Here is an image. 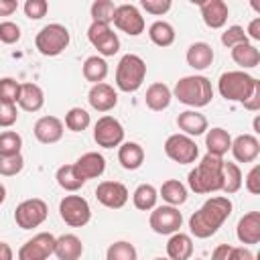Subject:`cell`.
<instances>
[{
	"instance_id": "cell-1",
	"label": "cell",
	"mask_w": 260,
	"mask_h": 260,
	"mask_svg": "<svg viewBox=\"0 0 260 260\" xmlns=\"http://www.w3.org/2000/svg\"><path fill=\"white\" fill-rule=\"evenodd\" d=\"M217 91L228 102H238L250 112L260 110V81L246 71H225L217 79Z\"/></svg>"
},
{
	"instance_id": "cell-2",
	"label": "cell",
	"mask_w": 260,
	"mask_h": 260,
	"mask_svg": "<svg viewBox=\"0 0 260 260\" xmlns=\"http://www.w3.org/2000/svg\"><path fill=\"white\" fill-rule=\"evenodd\" d=\"M232 209H234V205H232L230 197H225V195L209 197L189 217V232H191V236H195L199 240L211 238L223 225V221L232 215Z\"/></svg>"
},
{
	"instance_id": "cell-3",
	"label": "cell",
	"mask_w": 260,
	"mask_h": 260,
	"mask_svg": "<svg viewBox=\"0 0 260 260\" xmlns=\"http://www.w3.org/2000/svg\"><path fill=\"white\" fill-rule=\"evenodd\" d=\"M187 183H189V189L197 195L221 191L223 189V158L205 154L195 165V169L189 171Z\"/></svg>"
},
{
	"instance_id": "cell-4",
	"label": "cell",
	"mask_w": 260,
	"mask_h": 260,
	"mask_svg": "<svg viewBox=\"0 0 260 260\" xmlns=\"http://www.w3.org/2000/svg\"><path fill=\"white\" fill-rule=\"evenodd\" d=\"M173 95L191 108H203L213 100L211 81L205 75H185L175 83Z\"/></svg>"
},
{
	"instance_id": "cell-5",
	"label": "cell",
	"mask_w": 260,
	"mask_h": 260,
	"mask_svg": "<svg viewBox=\"0 0 260 260\" xmlns=\"http://www.w3.org/2000/svg\"><path fill=\"white\" fill-rule=\"evenodd\" d=\"M146 79V63L140 55L126 53L116 67V87L124 93H134Z\"/></svg>"
},
{
	"instance_id": "cell-6",
	"label": "cell",
	"mask_w": 260,
	"mask_h": 260,
	"mask_svg": "<svg viewBox=\"0 0 260 260\" xmlns=\"http://www.w3.org/2000/svg\"><path fill=\"white\" fill-rule=\"evenodd\" d=\"M69 41H71V35L67 30V26H63L59 22H51V24H45L37 32L35 47L45 57H57L69 47Z\"/></svg>"
},
{
	"instance_id": "cell-7",
	"label": "cell",
	"mask_w": 260,
	"mask_h": 260,
	"mask_svg": "<svg viewBox=\"0 0 260 260\" xmlns=\"http://www.w3.org/2000/svg\"><path fill=\"white\" fill-rule=\"evenodd\" d=\"M61 219L71 228H83L91 219V207L81 195H65L59 203Z\"/></svg>"
},
{
	"instance_id": "cell-8",
	"label": "cell",
	"mask_w": 260,
	"mask_h": 260,
	"mask_svg": "<svg viewBox=\"0 0 260 260\" xmlns=\"http://www.w3.org/2000/svg\"><path fill=\"white\" fill-rule=\"evenodd\" d=\"M165 154L179 162V165H191L199 158V146L193 138L185 136V134H171L167 140H165Z\"/></svg>"
},
{
	"instance_id": "cell-9",
	"label": "cell",
	"mask_w": 260,
	"mask_h": 260,
	"mask_svg": "<svg viewBox=\"0 0 260 260\" xmlns=\"http://www.w3.org/2000/svg\"><path fill=\"white\" fill-rule=\"evenodd\" d=\"M47 215H49V205L43 199L32 197L16 205L14 221L20 230H32V228H39L47 219Z\"/></svg>"
},
{
	"instance_id": "cell-10",
	"label": "cell",
	"mask_w": 260,
	"mask_h": 260,
	"mask_svg": "<svg viewBox=\"0 0 260 260\" xmlns=\"http://www.w3.org/2000/svg\"><path fill=\"white\" fill-rule=\"evenodd\" d=\"M148 223H150V230L154 234H160V236H173L177 232H181V225H183V215L177 207L173 205H158L150 211V217H148Z\"/></svg>"
},
{
	"instance_id": "cell-11",
	"label": "cell",
	"mask_w": 260,
	"mask_h": 260,
	"mask_svg": "<svg viewBox=\"0 0 260 260\" xmlns=\"http://www.w3.org/2000/svg\"><path fill=\"white\" fill-rule=\"evenodd\" d=\"M55 236L51 232H39L26 240L16 254V260H47L55 250Z\"/></svg>"
},
{
	"instance_id": "cell-12",
	"label": "cell",
	"mask_w": 260,
	"mask_h": 260,
	"mask_svg": "<svg viewBox=\"0 0 260 260\" xmlns=\"http://www.w3.org/2000/svg\"><path fill=\"white\" fill-rule=\"evenodd\" d=\"M87 41L98 49L100 57H112L120 51V39L110 24L91 22L87 28Z\"/></svg>"
},
{
	"instance_id": "cell-13",
	"label": "cell",
	"mask_w": 260,
	"mask_h": 260,
	"mask_svg": "<svg viewBox=\"0 0 260 260\" xmlns=\"http://www.w3.org/2000/svg\"><path fill=\"white\" fill-rule=\"evenodd\" d=\"M93 140L102 148H114L124 142V126L114 116H102L93 124Z\"/></svg>"
},
{
	"instance_id": "cell-14",
	"label": "cell",
	"mask_w": 260,
	"mask_h": 260,
	"mask_svg": "<svg viewBox=\"0 0 260 260\" xmlns=\"http://www.w3.org/2000/svg\"><path fill=\"white\" fill-rule=\"evenodd\" d=\"M114 26L128 37H138L144 32V16L134 4H118L114 12Z\"/></svg>"
},
{
	"instance_id": "cell-15",
	"label": "cell",
	"mask_w": 260,
	"mask_h": 260,
	"mask_svg": "<svg viewBox=\"0 0 260 260\" xmlns=\"http://www.w3.org/2000/svg\"><path fill=\"white\" fill-rule=\"evenodd\" d=\"M95 197L108 209H122L128 203V189L120 181H102L95 187Z\"/></svg>"
},
{
	"instance_id": "cell-16",
	"label": "cell",
	"mask_w": 260,
	"mask_h": 260,
	"mask_svg": "<svg viewBox=\"0 0 260 260\" xmlns=\"http://www.w3.org/2000/svg\"><path fill=\"white\" fill-rule=\"evenodd\" d=\"M63 130H65V124L57 116H41L35 122V126H32L35 138L41 144H55V142H59L63 138Z\"/></svg>"
},
{
	"instance_id": "cell-17",
	"label": "cell",
	"mask_w": 260,
	"mask_h": 260,
	"mask_svg": "<svg viewBox=\"0 0 260 260\" xmlns=\"http://www.w3.org/2000/svg\"><path fill=\"white\" fill-rule=\"evenodd\" d=\"M73 169H75L77 177L85 183V181H89V179H98V177L104 175V171H106V158H104V154L91 150V152L81 154V156L73 162Z\"/></svg>"
},
{
	"instance_id": "cell-18",
	"label": "cell",
	"mask_w": 260,
	"mask_h": 260,
	"mask_svg": "<svg viewBox=\"0 0 260 260\" xmlns=\"http://www.w3.org/2000/svg\"><path fill=\"white\" fill-rule=\"evenodd\" d=\"M87 102L95 112H110L118 106V91L110 83H95L87 93Z\"/></svg>"
},
{
	"instance_id": "cell-19",
	"label": "cell",
	"mask_w": 260,
	"mask_h": 260,
	"mask_svg": "<svg viewBox=\"0 0 260 260\" xmlns=\"http://www.w3.org/2000/svg\"><path fill=\"white\" fill-rule=\"evenodd\" d=\"M197 4H199V12H201L203 22L209 28H221L228 22L230 8L223 0H201Z\"/></svg>"
},
{
	"instance_id": "cell-20",
	"label": "cell",
	"mask_w": 260,
	"mask_h": 260,
	"mask_svg": "<svg viewBox=\"0 0 260 260\" xmlns=\"http://www.w3.org/2000/svg\"><path fill=\"white\" fill-rule=\"evenodd\" d=\"M230 150L238 162H254L260 154V140L254 134H240L232 140Z\"/></svg>"
},
{
	"instance_id": "cell-21",
	"label": "cell",
	"mask_w": 260,
	"mask_h": 260,
	"mask_svg": "<svg viewBox=\"0 0 260 260\" xmlns=\"http://www.w3.org/2000/svg\"><path fill=\"white\" fill-rule=\"evenodd\" d=\"M177 126L181 130V134H185L189 138L201 136V134H205L209 130L207 118L201 112H197V110H185V112H181L177 116Z\"/></svg>"
},
{
	"instance_id": "cell-22",
	"label": "cell",
	"mask_w": 260,
	"mask_h": 260,
	"mask_svg": "<svg viewBox=\"0 0 260 260\" xmlns=\"http://www.w3.org/2000/svg\"><path fill=\"white\" fill-rule=\"evenodd\" d=\"M236 236L242 244H258L260 242V211H248L240 217L236 225Z\"/></svg>"
},
{
	"instance_id": "cell-23",
	"label": "cell",
	"mask_w": 260,
	"mask_h": 260,
	"mask_svg": "<svg viewBox=\"0 0 260 260\" xmlns=\"http://www.w3.org/2000/svg\"><path fill=\"white\" fill-rule=\"evenodd\" d=\"M213 57H215V53H213L211 45H209V43H203V41L193 43V45L187 49V55H185L187 65L193 67L195 71H203V69L211 67Z\"/></svg>"
},
{
	"instance_id": "cell-24",
	"label": "cell",
	"mask_w": 260,
	"mask_h": 260,
	"mask_svg": "<svg viewBox=\"0 0 260 260\" xmlns=\"http://www.w3.org/2000/svg\"><path fill=\"white\" fill-rule=\"evenodd\" d=\"M53 254L57 260H79L83 254V244L75 234H63L55 240Z\"/></svg>"
},
{
	"instance_id": "cell-25",
	"label": "cell",
	"mask_w": 260,
	"mask_h": 260,
	"mask_svg": "<svg viewBox=\"0 0 260 260\" xmlns=\"http://www.w3.org/2000/svg\"><path fill=\"white\" fill-rule=\"evenodd\" d=\"M171 100H173V91L167 83L162 81H156V83H150L148 89H146V95H144V102L146 106L152 110V112H162L171 106Z\"/></svg>"
},
{
	"instance_id": "cell-26",
	"label": "cell",
	"mask_w": 260,
	"mask_h": 260,
	"mask_svg": "<svg viewBox=\"0 0 260 260\" xmlns=\"http://www.w3.org/2000/svg\"><path fill=\"white\" fill-rule=\"evenodd\" d=\"M193 256V238L189 234L177 232L167 242V258L169 260H189Z\"/></svg>"
},
{
	"instance_id": "cell-27",
	"label": "cell",
	"mask_w": 260,
	"mask_h": 260,
	"mask_svg": "<svg viewBox=\"0 0 260 260\" xmlns=\"http://www.w3.org/2000/svg\"><path fill=\"white\" fill-rule=\"evenodd\" d=\"M205 146H207V154L223 158V154H228V150L232 146V136L228 130H223L219 126L211 128L205 132Z\"/></svg>"
},
{
	"instance_id": "cell-28",
	"label": "cell",
	"mask_w": 260,
	"mask_h": 260,
	"mask_svg": "<svg viewBox=\"0 0 260 260\" xmlns=\"http://www.w3.org/2000/svg\"><path fill=\"white\" fill-rule=\"evenodd\" d=\"M144 148L138 142H122L118 146V162L126 171H136L144 162Z\"/></svg>"
},
{
	"instance_id": "cell-29",
	"label": "cell",
	"mask_w": 260,
	"mask_h": 260,
	"mask_svg": "<svg viewBox=\"0 0 260 260\" xmlns=\"http://www.w3.org/2000/svg\"><path fill=\"white\" fill-rule=\"evenodd\" d=\"M24 112H39L45 106V93L37 83H20V95L16 102Z\"/></svg>"
},
{
	"instance_id": "cell-30",
	"label": "cell",
	"mask_w": 260,
	"mask_h": 260,
	"mask_svg": "<svg viewBox=\"0 0 260 260\" xmlns=\"http://www.w3.org/2000/svg\"><path fill=\"white\" fill-rule=\"evenodd\" d=\"M232 59H234L236 65L242 67V71L244 69H254L260 63V51L252 43H242V45L232 47Z\"/></svg>"
},
{
	"instance_id": "cell-31",
	"label": "cell",
	"mask_w": 260,
	"mask_h": 260,
	"mask_svg": "<svg viewBox=\"0 0 260 260\" xmlns=\"http://www.w3.org/2000/svg\"><path fill=\"white\" fill-rule=\"evenodd\" d=\"M81 73L87 81H91L93 85L95 83H104V79L108 77V63L104 57L100 55H89L85 61H83V67H81Z\"/></svg>"
},
{
	"instance_id": "cell-32",
	"label": "cell",
	"mask_w": 260,
	"mask_h": 260,
	"mask_svg": "<svg viewBox=\"0 0 260 260\" xmlns=\"http://www.w3.org/2000/svg\"><path fill=\"white\" fill-rule=\"evenodd\" d=\"M158 195L162 197V201H167V205L179 207L187 201V187L179 181V179H169L160 185Z\"/></svg>"
},
{
	"instance_id": "cell-33",
	"label": "cell",
	"mask_w": 260,
	"mask_h": 260,
	"mask_svg": "<svg viewBox=\"0 0 260 260\" xmlns=\"http://www.w3.org/2000/svg\"><path fill=\"white\" fill-rule=\"evenodd\" d=\"M156 199H158V191H156V187L150 185V183L138 185V187L134 189V193H132V203H134V207L140 209V211H150V209H154V207H156Z\"/></svg>"
},
{
	"instance_id": "cell-34",
	"label": "cell",
	"mask_w": 260,
	"mask_h": 260,
	"mask_svg": "<svg viewBox=\"0 0 260 260\" xmlns=\"http://www.w3.org/2000/svg\"><path fill=\"white\" fill-rule=\"evenodd\" d=\"M148 39L156 47H171L175 43V28L167 20H154L148 26Z\"/></svg>"
},
{
	"instance_id": "cell-35",
	"label": "cell",
	"mask_w": 260,
	"mask_h": 260,
	"mask_svg": "<svg viewBox=\"0 0 260 260\" xmlns=\"http://www.w3.org/2000/svg\"><path fill=\"white\" fill-rule=\"evenodd\" d=\"M55 179H57L59 187L65 189V191H69V193H75V191H79V189L85 185V183L77 177L73 165H61V167L57 169V173H55Z\"/></svg>"
},
{
	"instance_id": "cell-36",
	"label": "cell",
	"mask_w": 260,
	"mask_h": 260,
	"mask_svg": "<svg viewBox=\"0 0 260 260\" xmlns=\"http://www.w3.org/2000/svg\"><path fill=\"white\" fill-rule=\"evenodd\" d=\"M242 171L236 162H230V160H223V193L225 195H234L242 189Z\"/></svg>"
},
{
	"instance_id": "cell-37",
	"label": "cell",
	"mask_w": 260,
	"mask_h": 260,
	"mask_svg": "<svg viewBox=\"0 0 260 260\" xmlns=\"http://www.w3.org/2000/svg\"><path fill=\"white\" fill-rule=\"evenodd\" d=\"M106 260H138V252H136L134 244H130L126 240H118L108 246Z\"/></svg>"
},
{
	"instance_id": "cell-38",
	"label": "cell",
	"mask_w": 260,
	"mask_h": 260,
	"mask_svg": "<svg viewBox=\"0 0 260 260\" xmlns=\"http://www.w3.org/2000/svg\"><path fill=\"white\" fill-rule=\"evenodd\" d=\"M114 12H116V4L112 0H95L89 6V14H91V22H100V24H110L114 20Z\"/></svg>"
},
{
	"instance_id": "cell-39",
	"label": "cell",
	"mask_w": 260,
	"mask_h": 260,
	"mask_svg": "<svg viewBox=\"0 0 260 260\" xmlns=\"http://www.w3.org/2000/svg\"><path fill=\"white\" fill-rule=\"evenodd\" d=\"M89 124H91V116L83 108H71L65 114V126L71 132H83V130H87Z\"/></svg>"
},
{
	"instance_id": "cell-40",
	"label": "cell",
	"mask_w": 260,
	"mask_h": 260,
	"mask_svg": "<svg viewBox=\"0 0 260 260\" xmlns=\"http://www.w3.org/2000/svg\"><path fill=\"white\" fill-rule=\"evenodd\" d=\"M22 136L14 130L0 132V154H20Z\"/></svg>"
},
{
	"instance_id": "cell-41",
	"label": "cell",
	"mask_w": 260,
	"mask_h": 260,
	"mask_svg": "<svg viewBox=\"0 0 260 260\" xmlns=\"http://www.w3.org/2000/svg\"><path fill=\"white\" fill-rule=\"evenodd\" d=\"M22 167H24L22 154H0V175L14 177L22 171Z\"/></svg>"
},
{
	"instance_id": "cell-42",
	"label": "cell",
	"mask_w": 260,
	"mask_h": 260,
	"mask_svg": "<svg viewBox=\"0 0 260 260\" xmlns=\"http://www.w3.org/2000/svg\"><path fill=\"white\" fill-rule=\"evenodd\" d=\"M242 43H250V39L246 37V30L244 26L240 24H232L228 26L223 32H221V45L223 47H236V45H242Z\"/></svg>"
},
{
	"instance_id": "cell-43",
	"label": "cell",
	"mask_w": 260,
	"mask_h": 260,
	"mask_svg": "<svg viewBox=\"0 0 260 260\" xmlns=\"http://www.w3.org/2000/svg\"><path fill=\"white\" fill-rule=\"evenodd\" d=\"M20 95V83L14 77H0V102L16 104Z\"/></svg>"
},
{
	"instance_id": "cell-44",
	"label": "cell",
	"mask_w": 260,
	"mask_h": 260,
	"mask_svg": "<svg viewBox=\"0 0 260 260\" xmlns=\"http://www.w3.org/2000/svg\"><path fill=\"white\" fill-rule=\"evenodd\" d=\"M20 26L16 24V22H12V20H4V22H0V43H4V45H14V43H18L20 41Z\"/></svg>"
},
{
	"instance_id": "cell-45",
	"label": "cell",
	"mask_w": 260,
	"mask_h": 260,
	"mask_svg": "<svg viewBox=\"0 0 260 260\" xmlns=\"http://www.w3.org/2000/svg\"><path fill=\"white\" fill-rule=\"evenodd\" d=\"M49 10V2L47 0H26L24 2V14L30 20H41Z\"/></svg>"
},
{
	"instance_id": "cell-46",
	"label": "cell",
	"mask_w": 260,
	"mask_h": 260,
	"mask_svg": "<svg viewBox=\"0 0 260 260\" xmlns=\"http://www.w3.org/2000/svg\"><path fill=\"white\" fill-rule=\"evenodd\" d=\"M16 120H18L16 104L0 102V126H2V128H10L12 124H16Z\"/></svg>"
},
{
	"instance_id": "cell-47",
	"label": "cell",
	"mask_w": 260,
	"mask_h": 260,
	"mask_svg": "<svg viewBox=\"0 0 260 260\" xmlns=\"http://www.w3.org/2000/svg\"><path fill=\"white\" fill-rule=\"evenodd\" d=\"M140 6H142V10H146L152 16H162L171 10L173 2L171 0H142Z\"/></svg>"
},
{
	"instance_id": "cell-48",
	"label": "cell",
	"mask_w": 260,
	"mask_h": 260,
	"mask_svg": "<svg viewBox=\"0 0 260 260\" xmlns=\"http://www.w3.org/2000/svg\"><path fill=\"white\" fill-rule=\"evenodd\" d=\"M244 187H246L252 195H258V193H260V165H254V167L248 171V175H246V179H244Z\"/></svg>"
},
{
	"instance_id": "cell-49",
	"label": "cell",
	"mask_w": 260,
	"mask_h": 260,
	"mask_svg": "<svg viewBox=\"0 0 260 260\" xmlns=\"http://www.w3.org/2000/svg\"><path fill=\"white\" fill-rule=\"evenodd\" d=\"M228 260H254V254L246 246H232Z\"/></svg>"
},
{
	"instance_id": "cell-50",
	"label": "cell",
	"mask_w": 260,
	"mask_h": 260,
	"mask_svg": "<svg viewBox=\"0 0 260 260\" xmlns=\"http://www.w3.org/2000/svg\"><path fill=\"white\" fill-rule=\"evenodd\" d=\"M246 37L252 39V41H260V16L250 20V24L246 28Z\"/></svg>"
},
{
	"instance_id": "cell-51",
	"label": "cell",
	"mask_w": 260,
	"mask_h": 260,
	"mask_svg": "<svg viewBox=\"0 0 260 260\" xmlns=\"http://www.w3.org/2000/svg\"><path fill=\"white\" fill-rule=\"evenodd\" d=\"M18 10L16 0H0V16H10Z\"/></svg>"
},
{
	"instance_id": "cell-52",
	"label": "cell",
	"mask_w": 260,
	"mask_h": 260,
	"mask_svg": "<svg viewBox=\"0 0 260 260\" xmlns=\"http://www.w3.org/2000/svg\"><path fill=\"white\" fill-rule=\"evenodd\" d=\"M230 250H232L230 244H219V246H215V250L211 252V260H228Z\"/></svg>"
},
{
	"instance_id": "cell-53",
	"label": "cell",
	"mask_w": 260,
	"mask_h": 260,
	"mask_svg": "<svg viewBox=\"0 0 260 260\" xmlns=\"http://www.w3.org/2000/svg\"><path fill=\"white\" fill-rule=\"evenodd\" d=\"M0 260H14V252L6 242H0Z\"/></svg>"
},
{
	"instance_id": "cell-54",
	"label": "cell",
	"mask_w": 260,
	"mask_h": 260,
	"mask_svg": "<svg viewBox=\"0 0 260 260\" xmlns=\"http://www.w3.org/2000/svg\"><path fill=\"white\" fill-rule=\"evenodd\" d=\"M6 201V187L2 185V181H0V205Z\"/></svg>"
},
{
	"instance_id": "cell-55",
	"label": "cell",
	"mask_w": 260,
	"mask_h": 260,
	"mask_svg": "<svg viewBox=\"0 0 260 260\" xmlns=\"http://www.w3.org/2000/svg\"><path fill=\"white\" fill-rule=\"evenodd\" d=\"M252 126H254V132L260 134V118H258V116L254 118V124H252Z\"/></svg>"
},
{
	"instance_id": "cell-56",
	"label": "cell",
	"mask_w": 260,
	"mask_h": 260,
	"mask_svg": "<svg viewBox=\"0 0 260 260\" xmlns=\"http://www.w3.org/2000/svg\"><path fill=\"white\" fill-rule=\"evenodd\" d=\"M152 260H169V258H162V256H158V258H152Z\"/></svg>"
}]
</instances>
